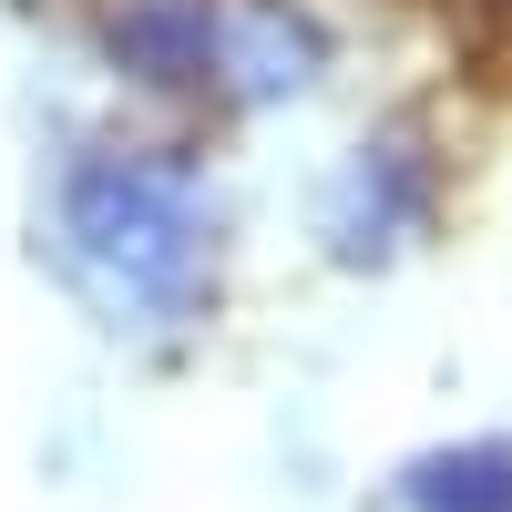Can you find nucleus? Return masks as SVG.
<instances>
[{
	"instance_id": "nucleus-4",
	"label": "nucleus",
	"mask_w": 512,
	"mask_h": 512,
	"mask_svg": "<svg viewBox=\"0 0 512 512\" xmlns=\"http://www.w3.org/2000/svg\"><path fill=\"white\" fill-rule=\"evenodd\" d=\"M328 72V21L308 0H226V103H287Z\"/></svg>"
},
{
	"instance_id": "nucleus-2",
	"label": "nucleus",
	"mask_w": 512,
	"mask_h": 512,
	"mask_svg": "<svg viewBox=\"0 0 512 512\" xmlns=\"http://www.w3.org/2000/svg\"><path fill=\"white\" fill-rule=\"evenodd\" d=\"M431 195H441L431 154H420L410 134H369V144L328 175L318 236H328V256H338V267H379L390 246H410L420 226H431Z\"/></svg>"
},
{
	"instance_id": "nucleus-1",
	"label": "nucleus",
	"mask_w": 512,
	"mask_h": 512,
	"mask_svg": "<svg viewBox=\"0 0 512 512\" xmlns=\"http://www.w3.org/2000/svg\"><path fill=\"white\" fill-rule=\"evenodd\" d=\"M62 256L113 308V328H185L216 287V205L154 144L72 154L62 175Z\"/></svg>"
},
{
	"instance_id": "nucleus-5",
	"label": "nucleus",
	"mask_w": 512,
	"mask_h": 512,
	"mask_svg": "<svg viewBox=\"0 0 512 512\" xmlns=\"http://www.w3.org/2000/svg\"><path fill=\"white\" fill-rule=\"evenodd\" d=\"M400 502L410 512H512V441H441L400 461Z\"/></svg>"
},
{
	"instance_id": "nucleus-3",
	"label": "nucleus",
	"mask_w": 512,
	"mask_h": 512,
	"mask_svg": "<svg viewBox=\"0 0 512 512\" xmlns=\"http://www.w3.org/2000/svg\"><path fill=\"white\" fill-rule=\"evenodd\" d=\"M103 62L134 93L226 103V0H113L103 11Z\"/></svg>"
}]
</instances>
